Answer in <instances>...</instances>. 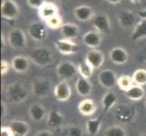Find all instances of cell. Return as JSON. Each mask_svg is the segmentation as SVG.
Listing matches in <instances>:
<instances>
[{"label":"cell","instance_id":"1","mask_svg":"<svg viewBox=\"0 0 146 136\" xmlns=\"http://www.w3.org/2000/svg\"><path fill=\"white\" fill-rule=\"evenodd\" d=\"M31 88L20 81L10 83L6 87V96L9 103L13 104H19L25 102L29 96Z\"/></svg>","mask_w":146,"mask_h":136},{"label":"cell","instance_id":"2","mask_svg":"<svg viewBox=\"0 0 146 136\" xmlns=\"http://www.w3.org/2000/svg\"><path fill=\"white\" fill-rule=\"evenodd\" d=\"M31 62L37 66L46 67L54 61V54L48 47L34 48L28 54Z\"/></svg>","mask_w":146,"mask_h":136},{"label":"cell","instance_id":"3","mask_svg":"<svg viewBox=\"0 0 146 136\" xmlns=\"http://www.w3.org/2000/svg\"><path fill=\"white\" fill-rule=\"evenodd\" d=\"M136 109L130 103L116 104L113 109V115L118 122L123 124H130L134 122L136 117Z\"/></svg>","mask_w":146,"mask_h":136},{"label":"cell","instance_id":"4","mask_svg":"<svg viewBox=\"0 0 146 136\" xmlns=\"http://www.w3.org/2000/svg\"><path fill=\"white\" fill-rule=\"evenodd\" d=\"M31 92L36 98L47 97L52 92V83L44 77H36L31 84Z\"/></svg>","mask_w":146,"mask_h":136},{"label":"cell","instance_id":"5","mask_svg":"<svg viewBox=\"0 0 146 136\" xmlns=\"http://www.w3.org/2000/svg\"><path fill=\"white\" fill-rule=\"evenodd\" d=\"M7 44L9 46L16 49V50H21L27 46V36L26 34L21 28H13L7 33Z\"/></svg>","mask_w":146,"mask_h":136},{"label":"cell","instance_id":"6","mask_svg":"<svg viewBox=\"0 0 146 136\" xmlns=\"http://www.w3.org/2000/svg\"><path fill=\"white\" fill-rule=\"evenodd\" d=\"M78 74V68L72 61L64 60L56 66V74L61 81H68L74 78Z\"/></svg>","mask_w":146,"mask_h":136},{"label":"cell","instance_id":"7","mask_svg":"<svg viewBox=\"0 0 146 136\" xmlns=\"http://www.w3.org/2000/svg\"><path fill=\"white\" fill-rule=\"evenodd\" d=\"M92 24L94 29L101 34L109 36L112 33V26H111V21L107 14L99 13L94 15L92 19Z\"/></svg>","mask_w":146,"mask_h":136},{"label":"cell","instance_id":"8","mask_svg":"<svg viewBox=\"0 0 146 136\" xmlns=\"http://www.w3.org/2000/svg\"><path fill=\"white\" fill-rule=\"evenodd\" d=\"M27 33L30 38L36 42H43L47 37V27L41 22H32L27 27Z\"/></svg>","mask_w":146,"mask_h":136},{"label":"cell","instance_id":"9","mask_svg":"<svg viewBox=\"0 0 146 136\" xmlns=\"http://www.w3.org/2000/svg\"><path fill=\"white\" fill-rule=\"evenodd\" d=\"M20 14L18 4L15 0H3L1 4V17L7 20L17 19Z\"/></svg>","mask_w":146,"mask_h":136},{"label":"cell","instance_id":"10","mask_svg":"<svg viewBox=\"0 0 146 136\" xmlns=\"http://www.w3.org/2000/svg\"><path fill=\"white\" fill-rule=\"evenodd\" d=\"M98 81L102 87L111 90L117 85L118 77L115 72L113 71L112 69H104L99 73Z\"/></svg>","mask_w":146,"mask_h":136},{"label":"cell","instance_id":"11","mask_svg":"<svg viewBox=\"0 0 146 136\" xmlns=\"http://www.w3.org/2000/svg\"><path fill=\"white\" fill-rule=\"evenodd\" d=\"M53 94L58 102H67L72 96V89L66 81H60L54 85Z\"/></svg>","mask_w":146,"mask_h":136},{"label":"cell","instance_id":"12","mask_svg":"<svg viewBox=\"0 0 146 136\" xmlns=\"http://www.w3.org/2000/svg\"><path fill=\"white\" fill-rule=\"evenodd\" d=\"M54 45L58 52H60L63 54H66V55L76 54L80 50V46L74 41V40L65 39V38L57 40V41L55 42Z\"/></svg>","mask_w":146,"mask_h":136},{"label":"cell","instance_id":"13","mask_svg":"<svg viewBox=\"0 0 146 136\" xmlns=\"http://www.w3.org/2000/svg\"><path fill=\"white\" fill-rule=\"evenodd\" d=\"M104 54L98 49H92L85 54V62L90 64L94 69H99L104 63Z\"/></svg>","mask_w":146,"mask_h":136},{"label":"cell","instance_id":"14","mask_svg":"<svg viewBox=\"0 0 146 136\" xmlns=\"http://www.w3.org/2000/svg\"><path fill=\"white\" fill-rule=\"evenodd\" d=\"M109 58L113 64L116 65H123L128 62L129 54L125 48L115 46L113 49H111L109 53Z\"/></svg>","mask_w":146,"mask_h":136},{"label":"cell","instance_id":"15","mask_svg":"<svg viewBox=\"0 0 146 136\" xmlns=\"http://www.w3.org/2000/svg\"><path fill=\"white\" fill-rule=\"evenodd\" d=\"M31 64V60L28 56L25 55H17L11 61V67L17 74H25L28 71Z\"/></svg>","mask_w":146,"mask_h":136},{"label":"cell","instance_id":"16","mask_svg":"<svg viewBox=\"0 0 146 136\" xmlns=\"http://www.w3.org/2000/svg\"><path fill=\"white\" fill-rule=\"evenodd\" d=\"M64 114L57 110L49 111L46 116V124L48 128L56 130L60 129L64 124Z\"/></svg>","mask_w":146,"mask_h":136},{"label":"cell","instance_id":"17","mask_svg":"<svg viewBox=\"0 0 146 136\" xmlns=\"http://www.w3.org/2000/svg\"><path fill=\"white\" fill-rule=\"evenodd\" d=\"M8 126L12 130L14 136H27L30 133L29 124L24 120H11L9 122Z\"/></svg>","mask_w":146,"mask_h":136},{"label":"cell","instance_id":"18","mask_svg":"<svg viewBox=\"0 0 146 136\" xmlns=\"http://www.w3.org/2000/svg\"><path fill=\"white\" fill-rule=\"evenodd\" d=\"M38 17L44 22L47 21L51 17L59 15V8L52 2H46L38 10Z\"/></svg>","mask_w":146,"mask_h":136},{"label":"cell","instance_id":"19","mask_svg":"<svg viewBox=\"0 0 146 136\" xmlns=\"http://www.w3.org/2000/svg\"><path fill=\"white\" fill-rule=\"evenodd\" d=\"M47 112L44 105L39 103H34L29 106L28 114L29 117L35 123H40L47 116Z\"/></svg>","mask_w":146,"mask_h":136},{"label":"cell","instance_id":"20","mask_svg":"<svg viewBox=\"0 0 146 136\" xmlns=\"http://www.w3.org/2000/svg\"><path fill=\"white\" fill-rule=\"evenodd\" d=\"M102 43V34L96 30H91L85 33L83 36V44L87 47L96 49Z\"/></svg>","mask_w":146,"mask_h":136},{"label":"cell","instance_id":"21","mask_svg":"<svg viewBox=\"0 0 146 136\" xmlns=\"http://www.w3.org/2000/svg\"><path fill=\"white\" fill-rule=\"evenodd\" d=\"M74 16L80 22H86L94 17V9L86 5L78 6L74 9Z\"/></svg>","mask_w":146,"mask_h":136},{"label":"cell","instance_id":"22","mask_svg":"<svg viewBox=\"0 0 146 136\" xmlns=\"http://www.w3.org/2000/svg\"><path fill=\"white\" fill-rule=\"evenodd\" d=\"M78 112L83 116H92L97 111V105L93 99L85 98L78 104Z\"/></svg>","mask_w":146,"mask_h":136},{"label":"cell","instance_id":"23","mask_svg":"<svg viewBox=\"0 0 146 136\" xmlns=\"http://www.w3.org/2000/svg\"><path fill=\"white\" fill-rule=\"evenodd\" d=\"M75 90L76 93L82 97H87L93 91V84L89 79L80 76L75 82Z\"/></svg>","mask_w":146,"mask_h":136},{"label":"cell","instance_id":"24","mask_svg":"<svg viewBox=\"0 0 146 136\" xmlns=\"http://www.w3.org/2000/svg\"><path fill=\"white\" fill-rule=\"evenodd\" d=\"M118 22L121 27L123 29H130L136 25V16L132 12L126 10V11H123L119 14L118 16Z\"/></svg>","mask_w":146,"mask_h":136},{"label":"cell","instance_id":"25","mask_svg":"<svg viewBox=\"0 0 146 136\" xmlns=\"http://www.w3.org/2000/svg\"><path fill=\"white\" fill-rule=\"evenodd\" d=\"M60 32L65 39L74 40L79 36L80 28L76 24L74 23H64L60 27Z\"/></svg>","mask_w":146,"mask_h":136},{"label":"cell","instance_id":"26","mask_svg":"<svg viewBox=\"0 0 146 136\" xmlns=\"http://www.w3.org/2000/svg\"><path fill=\"white\" fill-rule=\"evenodd\" d=\"M118 102V96L113 91H108L104 94L102 98V106L104 113H107L113 109Z\"/></svg>","mask_w":146,"mask_h":136},{"label":"cell","instance_id":"27","mask_svg":"<svg viewBox=\"0 0 146 136\" xmlns=\"http://www.w3.org/2000/svg\"><path fill=\"white\" fill-rule=\"evenodd\" d=\"M145 94V91L143 88V86H139V85H133L129 90L125 91L124 95L127 99L133 101V102H138L141 101Z\"/></svg>","mask_w":146,"mask_h":136},{"label":"cell","instance_id":"28","mask_svg":"<svg viewBox=\"0 0 146 136\" xmlns=\"http://www.w3.org/2000/svg\"><path fill=\"white\" fill-rule=\"evenodd\" d=\"M144 37H146V19H141L134 26L133 34L131 36V40L138 41Z\"/></svg>","mask_w":146,"mask_h":136},{"label":"cell","instance_id":"29","mask_svg":"<svg viewBox=\"0 0 146 136\" xmlns=\"http://www.w3.org/2000/svg\"><path fill=\"white\" fill-rule=\"evenodd\" d=\"M85 127H86L87 133L89 135L96 136L100 132L101 127H102V117L92 118L87 120Z\"/></svg>","mask_w":146,"mask_h":136},{"label":"cell","instance_id":"30","mask_svg":"<svg viewBox=\"0 0 146 136\" xmlns=\"http://www.w3.org/2000/svg\"><path fill=\"white\" fill-rule=\"evenodd\" d=\"M104 136H127V133L122 125L113 124L105 129Z\"/></svg>","mask_w":146,"mask_h":136},{"label":"cell","instance_id":"31","mask_svg":"<svg viewBox=\"0 0 146 136\" xmlns=\"http://www.w3.org/2000/svg\"><path fill=\"white\" fill-rule=\"evenodd\" d=\"M132 78L135 85L144 86V85H146V69L140 68L135 70L133 74Z\"/></svg>","mask_w":146,"mask_h":136},{"label":"cell","instance_id":"32","mask_svg":"<svg viewBox=\"0 0 146 136\" xmlns=\"http://www.w3.org/2000/svg\"><path fill=\"white\" fill-rule=\"evenodd\" d=\"M117 85L121 90L123 91V92L129 90L133 85V81L132 76H130L128 74H122L121 76L118 77Z\"/></svg>","mask_w":146,"mask_h":136},{"label":"cell","instance_id":"33","mask_svg":"<svg viewBox=\"0 0 146 136\" xmlns=\"http://www.w3.org/2000/svg\"><path fill=\"white\" fill-rule=\"evenodd\" d=\"M77 68H78V74H80V76L86 78V79L92 77L93 73H94V68L90 64H88L86 62L80 63L77 65Z\"/></svg>","mask_w":146,"mask_h":136},{"label":"cell","instance_id":"34","mask_svg":"<svg viewBox=\"0 0 146 136\" xmlns=\"http://www.w3.org/2000/svg\"><path fill=\"white\" fill-rule=\"evenodd\" d=\"M84 130L78 124H70L64 130V136H83Z\"/></svg>","mask_w":146,"mask_h":136},{"label":"cell","instance_id":"35","mask_svg":"<svg viewBox=\"0 0 146 136\" xmlns=\"http://www.w3.org/2000/svg\"><path fill=\"white\" fill-rule=\"evenodd\" d=\"M44 24H46V27L50 29H60V27H62V25L64 23H63L62 17H60L59 15H56V16L48 19L47 21L44 22Z\"/></svg>","mask_w":146,"mask_h":136},{"label":"cell","instance_id":"36","mask_svg":"<svg viewBox=\"0 0 146 136\" xmlns=\"http://www.w3.org/2000/svg\"><path fill=\"white\" fill-rule=\"evenodd\" d=\"M27 5L30 7L38 10L44 3L47 2V1L46 0H27Z\"/></svg>","mask_w":146,"mask_h":136},{"label":"cell","instance_id":"37","mask_svg":"<svg viewBox=\"0 0 146 136\" xmlns=\"http://www.w3.org/2000/svg\"><path fill=\"white\" fill-rule=\"evenodd\" d=\"M0 135L1 136H14L12 130L10 129V127L7 126V125H3L1 127V131H0Z\"/></svg>","mask_w":146,"mask_h":136},{"label":"cell","instance_id":"38","mask_svg":"<svg viewBox=\"0 0 146 136\" xmlns=\"http://www.w3.org/2000/svg\"><path fill=\"white\" fill-rule=\"evenodd\" d=\"M10 65L11 64H9V63L7 61H6V60H2L1 61V74L2 75H5L8 73Z\"/></svg>","mask_w":146,"mask_h":136},{"label":"cell","instance_id":"39","mask_svg":"<svg viewBox=\"0 0 146 136\" xmlns=\"http://www.w3.org/2000/svg\"><path fill=\"white\" fill-rule=\"evenodd\" d=\"M34 136H54V133L50 130H41L38 131Z\"/></svg>","mask_w":146,"mask_h":136},{"label":"cell","instance_id":"40","mask_svg":"<svg viewBox=\"0 0 146 136\" xmlns=\"http://www.w3.org/2000/svg\"><path fill=\"white\" fill-rule=\"evenodd\" d=\"M1 106H2V118H5L7 115V105L5 102H2Z\"/></svg>","mask_w":146,"mask_h":136},{"label":"cell","instance_id":"41","mask_svg":"<svg viewBox=\"0 0 146 136\" xmlns=\"http://www.w3.org/2000/svg\"><path fill=\"white\" fill-rule=\"evenodd\" d=\"M137 15L141 19H146V9L139 10V11L137 12Z\"/></svg>","mask_w":146,"mask_h":136},{"label":"cell","instance_id":"42","mask_svg":"<svg viewBox=\"0 0 146 136\" xmlns=\"http://www.w3.org/2000/svg\"><path fill=\"white\" fill-rule=\"evenodd\" d=\"M1 40H2V50H4V48H5V44H6V41H7V37H5L4 34H2Z\"/></svg>","mask_w":146,"mask_h":136},{"label":"cell","instance_id":"43","mask_svg":"<svg viewBox=\"0 0 146 136\" xmlns=\"http://www.w3.org/2000/svg\"><path fill=\"white\" fill-rule=\"evenodd\" d=\"M106 1L109 3V4H112V5H117L119 4L122 0H106Z\"/></svg>","mask_w":146,"mask_h":136},{"label":"cell","instance_id":"44","mask_svg":"<svg viewBox=\"0 0 146 136\" xmlns=\"http://www.w3.org/2000/svg\"><path fill=\"white\" fill-rule=\"evenodd\" d=\"M127 1L131 2V3H141L143 0H127Z\"/></svg>","mask_w":146,"mask_h":136},{"label":"cell","instance_id":"45","mask_svg":"<svg viewBox=\"0 0 146 136\" xmlns=\"http://www.w3.org/2000/svg\"><path fill=\"white\" fill-rule=\"evenodd\" d=\"M138 136H146V133H141V134H139Z\"/></svg>","mask_w":146,"mask_h":136},{"label":"cell","instance_id":"46","mask_svg":"<svg viewBox=\"0 0 146 136\" xmlns=\"http://www.w3.org/2000/svg\"><path fill=\"white\" fill-rule=\"evenodd\" d=\"M145 106H146V100H145Z\"/></svg>","mask_w":146,"mask_h":136}]
</instances>
